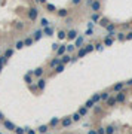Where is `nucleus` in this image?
Segmentation results:
<instances>
[{
	"label": "nucleus",
	"mask_w": 132,
	"mask_h": 134,
	"mask_svg": "<svg viewBox=\"0 0 132 134\" xmlns=\"http://www.w3.org/2000/svg\"><path fill=\"white\" fill-rule=\"evenodd\" d=\"M46 134H51V133H46Z\"/></svg>",
	"instance_id": "59"
},
{
	"label": "nucleus",
	"mask_w": 132,
	"mask_h": 134,
	"mask_svg": "<svg viewBox=\"0 0 132 134\" xmlns=\"http://www.w3.org/2000/svg\"><path fill=\"white\" fill-rule=\"evenodd\" d=\"M132 39V31H129L128 34H126V40H131Z\"/></svg>",
	"instance_id": "50"
},
{
	"label": "nucleus",
	"mask_w": 132,
	"mask_h": 134,
	"mask_svg": "<svg viewBox=\"0 0 132 134\" xmlns=\"http://www.w3.org/2000/svg\"><path fill=\"white\" fill-rule=\"evenodd\" d=\"M117 101H116V97H110L108 100H107V103H105V106H108V107H111V106H114Z\"/></svg>",
	"instance_id": "19"
},
{
	"label": "nucleus",
	"mask_w": 132,
	"mask_h": 134,
	"mask_svg": "<svg viewBox=\"0 0 132 134\" xmlns=\"http://www.w3.org/2000/svg\"><path fill=\"white\" fill-rule=\"evenodd\" d=\"M6 61H8V58H5L3 55L0 57V64H2V66H5V64H6Z\"/></svg>",
	"instance_id": "43"
},
{
	"label": "nucleus",
	"mask_w": 132,
	"mask_h": 134,
	"mask_svg": "<svg viewBox=\"0 0 132 134\" xmlns=\"http://www.w3.org/2000/svg\"><path fill=\"white\" fill-rule=\"evenodd\" d=\"M91 9L95 12V13H98V12L101 11V2H100V0H92V3H91Z\"/></svg>",
	"instance_id": "2"
},
{
	"label": "nucleus",
	"mask_w": 132,
	"mask_h": 134,
	"mask_svg": "<svg viewBox=\"0 0 132 134\" xmlns=\"http://www.w3.org/2000/svg\"><path fill=\"white\" fill-rule=\"evenodd\" d=\"M45 86H46V79H45V78H40L39 81H37V89H39V91H43Z\"/></svg>",
	"instance_id": "4"
},
{
	"label": "nucleus",
	"mask_w": 132,
	"mask_h": 134,
	"mask_svg": "<svg viewBox=\"0 0 132 134\" xmlns=\"http://www.w3.org/2000/svg\"><path fill=\"white\" fill-rule=\"evenodd\" d=\"M117 39L119 40H126V34L125 33H117Z\"/></svg>",
	"instance_id": "38"
},
{
	"label": "nucleus",
	"mask_w": 132,
	"mask_h": 134,
	"mask_svg": "<svg viewBox=\"0 0 132 134\" xmlns=\"http://www.w3.org/2000/svg\"><path fill=\"white\" fill-rule=\"evenodd\" d=\"M85 48H86V51H88V54H89V52H91V51H93V48H95V46H93V45H92V43H88V45H86V46H85Z\"/></svg>",
	"instance_id": "41"
},
{
	"label": "nucleus",
	"mask_w": 132,
	"mask_h": 134,
	"mask_svg": "<svg viewBox=\"0 0 132 134\" xmlns=\"http://www.w3.org/2000/svg\"><path fill=\"white\" fill-rule=\"evenodd\" d=\"M65 52H67V45H60V48H58V58L64 57Z\"/></svg>",
	"instance_id": "6"
},
{
	"label": "nucleus",
	"mask_w": 132,
	"mask_h": 134,
	"mask_svg": "<svg viewBox=\"0 0 132 134\" xmlns=\"http://www.w3.org/2000/svg\"><path fill=\"white\" fill-rule=\"evenodd\" d=\"M77 37H79V34H77L76 30H70V31L67 33V39H68V40H74V39H77Z\"/></svg>",
	"instance_id": "3"
},
{
	"label": "nucleus",
	"mask_w": 132,
	"mask_h": 134,
	"mask_svg": "<svg viewBox=\"0 0 132 134\" xmlns=\"http://www.w3.org/2000/svg\"><path fill=\"white\" fill-rule=\"evenodd\" d=\"M40 24H42L43 28H45V27H49V20H48V18H42V20H40Z\"/></svg>",
	"instance_id": "30"
},
{
	"label": "nucleus",
	"mask_w": 132,
	"mask_h": 134,
	"mask_svg": "<svg viewBox=\"0 0 132 134\" xmlns=\"http://www.w3.org/2000/svg\"><path fill=\"white\" fill-rule=\"evenodd\" d=\"M25 134H36V130H27Z\"/></svg>",
	"instance_id": "52"
},
{
	"label": "nucleus",
	"mask_w": 132,
	"mask_h": 134,
	"mask_svg": "<svg viewBox=\"0 0 132 134\" xmlns=\"http://www.w3.org/2000/svg\"><path fill=\"white\" fill-rule=\"evenodd\" d=\"M25 82L31 85V78H30V73H28V74H25Z\"/></svg>",
	"instance_id": "45"
},
{
	"label": "nucleus",
	"mask_w": 132,
	"mask_h": 134,
	"mask_svg": "<svg viewBox=\"0 0 132 134\" xmlns=\"http://www.w3.org/2000/svg\"><path fill=\"white\" fill-rule=\"evenodd\" d=\"M70 58H71L70 55H64V57H61V64H67V63L70 61Z\"/></svg>",
	"instance_id": "33"
},
{
	"label": "nucleus",
	"mask_w": 132,
	"mask_h": 134,
	"mask_svg": "<svg viewBox=\"0 0 132 134\" xmlns=\"http://www.w3.org/2000/svg\"><path fill=\"white\" fill-rule=\"evenodd\" d=\"M0 121H2V122H3V121H6V119H5V115H3L2 112H0Z\"/></svg>",
	"instance_id": "53"
},
{
	"label": "nucleus",
	"mask_w": 132,
	"mask_h": 134,
	"mask_svg": "<svg viewBox=\"0 0 132 134\" xmlns=\"http://www.w3.org/2000/svg\"><path fill=\"white\" fill-rule=\"evenodd\" d=\"M56 13H58L60 18H67L68 16V9H58V11H56Z\"/></svg>",
	"instance_id": "10"
},
{
	"label": "nucleus",
	"mask_w": 132,
	"mask_h": 134,
	"mask_svg": "<svg viewBox=\"0 0 132 134\" xmlns=\"http://www.w3.org/2000/svg\"><path fill=\"white\" fill-rule=\"evenodd\" d=\"M62 70H64V64H60V66L55 67V72H56V73H61Z\"/></svg>",
	"instance_id": "39"
},
{
	"label": "nucleus",
	"mask_w": 132,
	"mask_h": 134,
	"mask_svg": "<svg viewBox=\"0 0 132 134\" xmlns=\"http://www.w3.org/2000/svg\"><path fill=\"white\" fill-rule=\"evenodd\" d=\"M71 122H73V119H71V116H68V118H64V119L61 121V125L67 128V127H70V125H71Z\"/></svg>",
	"instance_id": "13"
},
{
	"label": "nucleus",
	"mask_w": 132,
	"mask_h": 134,
	"mask_svg": "<svg viewBox=\"0 0 132 134\" xmlns=\"http://www.w3.org/2000/svg\"><path fill=\"white\" fill-rule=\"evenodd\" d=\"M83 42H85V39H83V36H79L77 37V39H76V43H74V46H76V48H83L82 45H83Z\"/></svg>",
	"instance_id": "12"
},
{
	"label": "nucleus",
	"mask_w": 132,
	"mask_h": 134,
	"mask_svg": "<svg viewBox=\"0 0 132 134\" xmlns=\"http://www.w3.org/2000/svg\"><path fill=\"white\" fill-rule=\"evenodd\" d=\"M56 36H58V39H60V40H64V39H67V31H64V30H60Z\"/></svg>",
	"instance_id": "18"
},
{
	"label": "nucleus",
	"mask_w": 132,
	"mask_h": 134,
	"mask_svg": "<svg viewBox=\"0 0 132 134\" xmlns=\"http://www.w3.org/2000/svg\"><path fill=\"white\" fill-rule=\"evenodd\" d=\"M102 48H104V43H97L95 45V49L97 51H102Z\"/></svg>",
	"instance_id": "42"
},
{
	"label": "nucleus",
	"mask_w": 132,
	"mask_h": 134,
	"mask_svg": "<svg viewBox=\"0 0 132 134\" xmlns=\"http://www.w3.org/2000/svg\"><path fill=\"white\" fill-rule=\"evenodd\" d=\"M0 57H2V52H0Z\"/></svg>",
	"instance_id": "58"
},
{
	"label": "nucleus",
	"mask_w": 132,
	"mask_h": 134,
	"mask_svg": "<svg viewBox=\"0 0 132 134\" xmlns=\"http://www.w3.org/2000/svg\"><path fill=\"white\" fill-rule=\"evenodd\" d=\"M86 34H88V36H92V34H93V28H88Z\"/></svg>",
	"instance_id": "47"
},
{
	"label": "nucleus",
	"mask_w": 132,
	"mask_h": 134,
	"mask_svg": "<svg viewBox=\"0 0 132 134\" xmlns=\"http://www.w3.org/2000/svg\"><path fill=\"white\" fill-rule=\"evenodd\" d=\"M114 28H116V24H113V23H108V25L105 27V30L108 33H114Z\"/></svg>",
	"instance_id": "22"
},
{
	"label": "nucleus",
	"mask_w": 132,
	"mask_h": 134,
	"mask_svg": "<svg viewBox=\"0 0 132 134\" xmlns=\"http://www.w3.org/2000/svg\"><path fill=\"white\" fill-rule=\"evenodd\" d=\"M97 131H98V134H105V128H104V127H100Z\"/></svg>",
	"instance_id": "44"
},
{
	"label": "nucleus",
	"mask_w": 132,
	"mask_h": 134,
	"mask_svg": "<svg viewBox=\"0 0 132 134\" xmlns=\"http://www.w3.org/2000/svg\"><path fill=\"white\" fill-rule=\"evenodd\" d=\"M88 134H98V131H97V130H89Z\"/></svg>",
	"instance_id": "54"
},
{
	"label": "nucleus",
	"mask_w": 132,
	"mask_h": 134,
	"mask_svg": "<svg viewBox=\"0 0 132 134\" xmlns=\"http://www.w3.org/2000/svg\"><path fill=\"white\" fill-rule=\"evenodd\" d=\"M33 37H27V39L24 40V43H25V46H30V45H33Z\"/></svg>",
	"instance_id": "37"
},
{
	"label": "nucleus",
	"mask_w": 132,
	"mask_h": 134,
	"mask_svg": "<svg viewBox=\"0 0 132 134\" xmlns=\"http://www.w3.org/2000/svg\"><path fill=\"white\" fill-rule=\"evenodd\" d=\"M36 2H39V3H43V5H46V0H36Z\"/></svg>",
	"instance_id": "55"
},
{
	"label": "nucleus",
	"mask_w": 132,
	"mask_h": 134,
	"mask_svg": "<svg viewBox=\"0 0 132 134\" xmlns=\"http://www.w3.org/2000/svg\"><path fill=\"white\" fill-rule=\"evenodd\" d=\"M91 20H92L93 23H98V21L101 20V16H100V13H95V12H93V13L91 15Z\"/></svg>",
	"instance_id": "23"
},
{
	"label": "nucleus",
	"mask_w": 132,
	"mask_h": 134,
	"mask_svg": "<svg viewBox=\"0 0 132 134\" xmlns=\"http://www.w3.org/2000/svg\"><path fill=\"white\" fill-rule=\"evenodd\" d=\"M0 134H2V133H0Z\"/></svg>",
	"instance_id": "60"
},
{
	"label": "nucleus",
	"mask_w": 132,
	"mask_h": 134,
	"mask_svg": "<svg viewBox=\"0 0 132 134\" xmlns=\"http://www.w3.org/2000/svg\"><path fill=\"white\" fill-rule=\"evenodd\" d=\"M12 55H13V49H12V48H8V49L5 51V54H3L5 58H10Z\"/></svg>",
	"instance_id": "21"
},
{
	"label": "nucleus",
	"mask_w": 132,
	"mask_h": 134,
	"mask_svg": "<svg viewBox=\"0 0 132 134\" xmlns=\"http://www.w3.org/2000/svg\"><path fill=\"white\" fill-rule=\"evenodd\" d=\"M46 11H48V12H56L58 9H56L53 5H51V3H46Z\"/></svg>",
	"instance_id": "26"
},
{
	"label": "nucleus",
	"mask_w": 132,
	"mask_h": 134,
	"mask_svg": "<svg viewBox=\"0 0 132 134\" xmlns=\"http://www.w3.org/2000/svg\"><path fill=\"white\" fill-rule=\"evenodd\" d=\"M91 98L93 100V103H98V101L101 100V94H93V95H92Z\"/></svg>",
	"instance_id": "34"
},
{
	"label": "nucleus",
	"mask_w": 132,
	"mask_h": 134,
	"mask_svg": "<svg viewBox=\"0 0 132 134\" xmlns=\"http://www.w3.org/2000/svg\"><path fill=\"white\" fill-rule=\"evenodd\" d=\"M77 112H79V113L82 115V116H85V115L88 113V107H85V106H80V109H79Z\"/></svg>",
	"instance_id": "32"
},
{
	"label": "nucleus",
	"mask_w": 132,
	"mask_h": 134,
	"mask_svg": "<svg viewBox=\"0 0 132 134\" xmlns=\"http://www.w3.org/2000/svg\"><path fill=\"white\" fill-rule=\"evenodd\" d=\"M60 64H61V58H58V57L53 58V60H51V63H49L51 67H56V66H60Z\"/></svg>",
	"instance_id": "14"
},
{
	"label": "nucleus",
	"mask_w": 132,
	"mask_h": 134,
	"mask_svg": "<svg viewBox=\"0 0 132 134\" xmlns=\"http://www.w3.org/2000/svg\"><path fill=\"white\" fill-rule=\"evenodd\" d=\"M93 112H95V113H100V112H101V107H98V106H93Z\"/></svg>",
	"instance_id": "46"
},
{
	"label": "nucleus",
	"mask_w": 132,
	"mask_h": 134,
	"mask_svg": "<svg viewBox=\"0 0 132 134\" xmlns=\"http://www.w3.org/2000/svg\"><path fill=\"white\" fill-rule=\"evenodd\" d=\"M48 130H49V125H48V124H46V125H40L39 128H37V131L42 133V134H46V133H48Z\"/></svg>",
	"instance_id": "16"
},
{
	"label": "nucleus",
	"mask_w": 132,
	"mask_h": 134,
	"mask_svg": "<svg viewBox=\"0 0 132 134\" xmlns=\"http://www.w3.org/2000/svg\"><path fill=\"white\" fill-rule=\"evenodd\" d=\"M113 45V39L111 37H105L104 39V46H111Z\"/></svg>",
	"instance_id": "31"
},
{
	"label": "nucleus",
	"mask_w": 132,
	"mask_h": 134,
	"mask_svg": "<svg viewBox=\"0 0 132 134\" xmlns=\"http://www.w3.org/2000/svg\"><path fill=\"white\" fill-rule=\"evenodd\" d=\"M114 131H116V128L113 127V125H108V127H105V134H114Z\"/></svg>",
	"instance_id": "24"
},
{
	"label": "nucleus",
	"mask_w": 132,
	"mask_h": 134,
	"mask_svg": "<svg viewBox=\"0 0 132 134\" xmlns=\"http://www.w3.org/2000/svg\"><path fill=\"white\" fill-rule=\"evenodd\" d=\"M2 67H3V66H2V64H0V70H2Z\"/></svg>",
	"instance_id": "57"
},
{
	"label": "nucleus",
	"mask_w": 132,
	"mask_h": 134,
	"mask_svg": "<svg viewBox=\"0 0 132 134\" xmlns=\"http://www.w3.org/2000/svg\"><path fill=\"white\" fill-rule=\"evenodd\" d=\"M125 85H132V79H129L128 82H125Z\"/></svg>",
	"instance_id": "56"
},
{
	"label": "nucleus",
	"mask_w": 132,
	"mask_h": 134,
	"mask_svg": "<svg viewBox=\"0 0 132 134\" xmlns=\"http://www.w3.org/2000/svg\"><path fill=\"white\" fill-rule=\"evenodd\" d=\"M108 98H110V94H108L107 91H105V92H101V100H102V101H107Z\"/></svg>",
	"instance_id": "36"
},
{
	"label": "nucleus",
	"mask_w": 132,
	"mask_h": 134,
	"mask_svg": "<svg viewBox=\"0 0 132 134\" xmlns=\"http://www.w3.org/2000/svg\"><path fill=\"white\" fill-rule=\"evenodd\" d=\"M42 36H43V31L42 30H36L34 34H33V40H40Z\"/></svg>",
	"instance_id": "11"
},
{
	"label": "nucleus",
	"mask_w": 132,
	"mask_h": 134,
	"mask_svg": "<svg viewBox=\"0 0 132 134\" xmlns=\"http://www.w3.org/2000/svg\"><path fill=\"white\" fill-rule=\"evenodd\" d=\"M74 49H76V46H74V45H67V52L68 54H71Z\"/></svg>",
	"instance_id": "40"
},
{
	"label": "nucleus",
	"mask_w": 132,
	"mask_h": 134,
	"mask_svg": "<svg viewBox=\"0 0 132 134\" xmlns=\"http://www.w3.org/2000/svg\"><path fill=\"white\" fill-rule=\"evenodd\" d=\"M13 133H15V134H25V133H27V130H25V128H21V127H16Z\"/></svg>",
	"instance_id": "28"
},
{
	"label": "nucleus",
	"mask_w": 132,
	"mask_h": 134,
	"mask_svg": "<svg viewBox=\"0 0 132 134\" xmlns=\"http://www.w3.org/2000/svg\"><path fill=\"white\" fill-rule=\"evenodd\" d=\"M43 34H46V36H52V34H53V28H51V27H45Z\"/></svg>",
	"instance_id": "27"
},
{
	"label": "nucleus",
	"mask_w": 132,
	"mask_h": 134,
	"mask_svg": "<svg viewBox=\"0 0 132 134\" xmlns=\"http://www.w3.org/2000/svg\"><path fill=\"white\" fill-rule=\"evenodd\" d=\"M58 48H60L58 43H53V45H52V49H53V51H58Z\"/></svg>",
	"instance_id": "48"
},
{
	"label": "nucleus",
	"mask_w": 132,
	"mask_h": 134,
	"mask_svg": "<svg viewBox=\"0 0 132 134\" xmlns=\"http://www.w3.org/2000/svg\"><path fill=\"white\" fill-rule=\"evenodd\" d=\"M123 86H125V84H123V82H117V84H114V85H113V91L120 92V91L123 89Z\"/></svg>",
	"instance_id": "9"
},
{
	"label": "nucleus",
	"mask_w": 132,
	"mask_h": 134,
	"mask_svg": "<svg viewBox=\"0 0 132 134\" xmlns=\"http://www.w3.org/2000/svg\"><path fill=\"white\" fill-rule=\"evenodd\" d=\"M30 89L31 91H37V85H30Z\"/></svg>",
	"instance_id": "51"
},
{
	"label": "nucleus",
	"mask_w": 132,
	"mask_h": 134,
	"mask_svg": "<svg viewBox=\"0 0 132 134\" xmlns=\"http://www.w3.org/2000/svg\"><path fill=\"white\" fill-rule=\"evenodd\" d=\"M71 3H73V5H80L82 0H71Z\"/></svg>",
	"instance_id": "49"
},
{
	"label": "nucleus",
	"mask_w": 132,
	"mask_h": 134,
	"mask_svg": "<svg viewBox=\"0 0 132 134\" xmlns=\"http://www.w3.org/2000/svg\"><path fill=\"white\" fill-rule=\"evenodd\" d=\"M88 54V51H86V48L83 46V48H80L79 51H77V58H83V57Z\"/></svg>",
	"instance_id": "15"
},
{
	"label": "nucleus",
	"mask_w": 132,
	"mask_h": 134,
	"mask_svg": "<svg viewBox=\"0 0 132 134\" xmlns=\"http://www.w3.org/2000/svg\"><path fill=\"white\" fill-rule=\"evenodd\" d=\"M125 98H126V94H125L123 91L117 92V95H116V101H117V103H123V101H125Z\"/></svg>",
	"instance_id": "7"
},
{
	"label": "nucleus",
	"mask_w": 132,
	"mask_h": 134,
	"mask_svg": "<svg viewBox=\"0 0 132 134\" xmlns=\"http://www.w3.org/2000/svg\"><path fill=\"white\" fill-rule=\"evenodd\" d=\"M93 106H95V103H93V100H92V98H89V100L85 103V107H88V109H92Z\"/></svg>",
	"instance_id": "29"
},
{
	"label": "nucleus",
	"mask_w": 132,
	"mask_h": 134,
	"mask_svg": "<svg viewBox=\"0 0 132 134\" xmlns=\"http://www.w3.org/2000/svg\"><path fill=\"white\" fill-rule=\"evenodd\" d=\"M60 122H61V119H60V118H52V119H51V122H49V127H56Z\"/></svg>",
	"instance_id": "20"
},
{
	"label": "nucleus",
	"mask_w": 132,
	"mask_h": 134,
	"mask_svg": "<svg viewBox=\"0 0 132 134\" xmlns=\"http://www.w3.org/2000/svg\"><path fill=\"white\" fill-rule=\"evenodd\" d=\"M71 119H73V122H77V121L82 119V115H80L79 112H76V113H73V115H71Z\"/></svg>",
	"instance_id": "17"
},
{
	"label": "nucleus",
	"mask_w": 132,
	"mask_h": 134,
	"mask_svg": "<svg viewBox=\"0 0 132 134\" xmlns=\"http://www.w3.org/2000/svg\"><path fill=\"white\" fill-rule=\"evenodd\" d=\"M37 18H39V9H37V8H30L28 9V20L36 23Z\"/></svg>",
	"instance_id": "1"
},
{
	"label": "nucleus",
	"mask_w": 132,
	"mask_h": 134,
	"mask_svg": "<svg viewBox=\"0 0 132 134\" xmlns=\"http://www.w3.org/2000/svg\"><path fill=\"white\" fill-rule=\"evenodd\" d=\"M43 72H45V69H43V67H37V69L33 72V74L36 76V78H39V79H40L42 76H43Z\"/></svg>",
	"instance_id": "8"
},
{
	"label": "nucleus",
	"mask_w": 132,
	"mask_h": 134,
	"mask_svg": "<svg viewBox=\"0 0 132 134\" xmlns=\"http://www.w3.org/2000/svg\"><path fill=\"white\" fill-rule=\"evenodd\" d=\"M3 125H5V128L9 130V131H15V128H16V125H15L13 122H10V121H3Z\"/></svg>",
	"instance_id": "5"
},
{
	"label": "nucleus",
	"mask_w": 132,
	"mask_h": 134,
	"mask_svg": "<svg viewBox=\"0 0 132 134\" xmlns=\"http://www.w3.org/2000/svg\"><path fill=\"white\" fill-rule=\"evenodd\" d=\"M24 46H25L24 40H18V42H16V45H15V48H16V49H22Z\"/></svg>",
	"instance_id": "35"
},
{
	"label": "nucleus",
	"mask_w": 132,
	"mask_h": 134,
	"mask_svg": "<svg viewBox=\"0 0 132 134\" xmlns=\"http://www.w3.org/2000/svg\"><path fill=\"white\" fill-rule=\"evenodd\" d=\"M98 24H100L101 27H104V28H105V27L108 25V20H107V18H101V20L98 21Z\"/></svg>",
	"instance_id": "25"
}]
</instances>
